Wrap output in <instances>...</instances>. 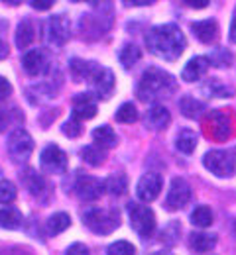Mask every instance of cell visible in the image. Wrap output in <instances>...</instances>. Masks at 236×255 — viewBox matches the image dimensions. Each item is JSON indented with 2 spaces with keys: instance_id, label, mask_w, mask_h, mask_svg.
Wrapping results in <instances>:
<instances>
[{
  "instance_id": "6da1fadb",
  "label": "cell",
  "mask_w": 236,
  "mask_h": 255,
  "mask_svg": "<svg viewBox=\"0 0 236 255\" xmlns=\"http://www.w3.org/2000/svg\"><path fill=\"white\" fill-rule=\"evenodd\" d=\"M148 49L164 61H175L185 51V35L175 24H162L152 28L146 35Z\"/></svg>"
},
{
  "instance_id": "7a4b0ae2",
  "label": "cell",
  "mask_w": 236,
  "mask_h": 255,
  "mask_svg": "<svg viewBox=\"0 0 236 255\" xmlns=\"http://www.w3.org/2000/svg\"><path fill=\"white\" fill-rule=\"evenodd\" d=\"M173 77L158 69V67H150L144 71V75L140 77V83H138V98L148 102V100H156V98H162L164 95H169L173 93Z\"/></svg>"
},
{
  "instance_id": "3957f363",
  "label": "cell",
  "mask_w": 236,
  "mask_h": 255,
  "mask_svg": "<svg viewBox=\"0 0 236 255\" xmlns=\"http://www.w3.org/2000/svg\"><path fill=\"white\" fill-rule=\"evenodd\" d=\"M83 222L87 224L89 230H93L99 236H106L114 232L120 226V212L116 208H87L83 212Z\"/></svg>"
},
{
  "instance_id": "277c9868",
  "label": "cell",
  "mask_w": 236,
  "mask_h": 255,
  "mask_svg": "<svg viewBox=\"0 0 236 255\" xmlns=\"http://www.w3.org/2000/svg\"><path fill=\"white\" fill-rule=\"evenodd\" d=\"M203 165L209 173L221 177V179H231L236 171L235 157L223 149H211L205 153L203 157Z\"/></svg>"
},
{
  "instance_id": "5b68a950",
  "label": "cell",
  "mask_w": 236,
  "mask_h": 255,
  "mask_svg": "<svg viewBox=\"0 0 236 255\" xmlns=\"http://www.w3.org/2000/svg\"><path fill=\"white\" fill-rule=\"evenodd\" d=\"M128 214H130L132 230H134L138 236L150 238V236L156 232V214L152 212V208H148V206H144V204L130 202Z\"/></svg>"
},
{
  "instance_id": "8992f818",
  "label": "cell",
  "mask_w": 236,
  "mask_h": 255,
  "mask_svg": "<svg viewBox=\"0 0 236 255\" xmlns=\"http://www.w3.org/2000/svg\"><path fill=\"white\" fill-rule=\"evenodd\" d=\"M8 155L14 161H26L34 151V139L24 128H16L8 135Z\"/></svg>"
},
{
  "instance_id": "52a82bcc",
  "label": "cell",
  "mask_w": 236,
  "mask_h": 255,
  "mask_svg": "<svg viewBox=\"0 0 236 255\" xmlns=\"http://www.w3.org/2000/svg\"><path fill=\"white\" fill-rule=\"evenodd\" d=\"M205 128L209 131V135L217 141H227L233 135V120L227 112L223 110H215L205 118Z\"/></svg>"
},
{
  "instance_id": "ba28073f",
  "label": "cell",
  "mask_w": 236,
  "mask_h": 255,
  "mask_svg": "<svg viewBox=\"0 0 236 255\" xmlns=\"http://www.w3.org/2000/svg\"><path fill=\"white\" fill-rule=\"evenodd\" d=\"M39 165L45 173H63L67 169V155L63 149H59L57 145L49 143L41 149L39 155Z\"/></svg>"
},
{
  "instance_id": "9c48e42d",
  "label": "cell",
  "mask_w": 236,
  "mask_h": 255,
  "mask_svg": "<svg viewBox=\"0 0 236 255\" xmlns=\"http://www.w3.org/2000/svg\"><path fill=\"white\" fill-rule=\"evenodd\" d=\"M189 198H191L189 183L185 179H181V177H175L171 181V185H169L168 196H166V206L169 210H179L189 202Z\"/></svg>"
},
{
  "instance_id": "30bf717a",
  "label": "cell",
  "mask_w": 236,
  "mask_h": 255,
  "mask_svg": "<svg viewBox=\"0 0 236 255\" xmlns=\"http://www.w3.org/2000/svg\"><path fill=\"white\" fill-rule=\"evenodd\" d=\"M45 35L53 45H63L67 43V39L71 37V24L63 14L51 16L45 24Z\"/></svg>"
},
{
  "instance_id": "8fae6325",
  "label": "cell",
  "mask_w": 236,
  "mask_h": 255,
  "mask_svg": "<svg viewBox=\"0 0 236 255\" xmlns=\"http://www.w3.org/2000/svg\"><path fill=\"white\" fill-rule=\"evenodd\" d=\"M104 183L99 181L97 177H91V175H83L77 179V185H75V192L81 200H87V202H93V200H99L102 194H104Z\"/></svg>"
},
{
  "instance_id": "7c38bea8",
  "label": "cell",
  "mask_w": 236,
  "mask_h": 255,
  "mask_svg": "<svg viewBox=\"0 0 236 255\" xmlns=\"http://www.w3.org/2000/svg\"><path fill=\"white\" fill-rule=\"evenodd\" d=\"M162 185H164V181L158 173H146L136 185V194L142 202H152L162 192Z\"/></svg>"
},
{
  "instance_id": "4fadbf2b",
  "label": "cell",
  "mask_w": 236,
  "mask_h": 255,
  "mask_svg": "<svg viewBox=\"0 0 236 255\" xmlns=\"http://www.w3.org/2000/svg\"><path fill=\"white\" fill-rule=\"evenodd\" d=\"M22 65H24V71L32 77L37 75H43L47 69H49V55L45 49H32V51H26V55L22 57Z\"/></svg>"
},
{
  "instance_id": "5bb4252c",
  "label": "cell",
  "mask_w": 236,
  "mask_h": 255,
  "mask_svg": "<svg viewBox=\"0 0 236 255\" xmlns=\"http://www.w3.org/2000/svg\"><path fill=\"white\" fill-rule=\"evenodd\" d=\"M91 83H93L95 95L99 96V98H102V100H106L108 96L112 95V91H114V75L106 67H99V71L93 75Z\"/></svg>"
},
{
  "instance_id": "9a60e30c",
  "label": "cell",
  "mask_w": 236,
  "mask_h": 255,
  "mask_svg": "<svg viewBox=\"0 0 236 255\" xmlns=\"http://www.w3.org/2000/svg\"><path fill=\"white\" fill-rule=\"evenodd\" d=\"M97 116V102L91 95H77L73 98V118L91 120Z\"/></svg>"
},
{
  "instance_id": "2e32d148",
  "label": "cell",
  "mask_w": 236,
  "mask_h": 255,
  "mask_svg": "<svg viewBox=\"0 0 236 255\" xmlns=\"http://www.w3.org/2000/svg\"><path fill=\"white\" fill-rule=\"evenodd\" d=\"M209 67H211L209 57L197 55V57H193V59H189V61L185 63L183 73H181V79L187 81V83H195V81H199L203 75L209 71Z\"/></svg>"
},
{
  "instance_id": "e0dca14e",
  "label": "cell",
  "mask_w": 236,
  "mask_h": 255,
  "mask_svg": "<svg viewBox=\"0 0 236 255\" xmlns=\"http://www.w3.org/2000/svg\"><path fill=\"white\" fill-rule=\"evenodd\" d=\"M191 30L195 33V37L203 43H213L219 35V26L215 20H199L191 26Z\"/></svg>"
},
{
  "instance_id": "ac0fdd59",
  "label": "cell",
  "mask_w": 236,
  "mask_h": 255,
  "mask_svg": "<svg viewBox=\"0 0 236 255\" xmlns=\"http://www.w3.org/2000/svg\"><path fill=\"white\" fill-rule=\"evenodd\" d=\"M169 120H171L169 110L166 106H160V104H156L154 108H150L148 114H146V126L156 129V131L164 129L169 124Z\"/></svg>"
},
{
  "instance_id": "d6986e66",
  "label": "cell",
  "mask_w": 236,
  "mask_h": 255,
  "mask_svg": "<svg viewBox=\"0 0 236 255\" xmlns=\"http://www.w3.org/2000/svg\"><path fill=\"white\" fill-rule=\"evenodd\" d=\"M197 133L191 129V128H183L177 135H175V147L181 151V153H185V155H191L193 151H195V147H197Z\"/></svg>"
},
{
  "instance_id": "ffe728a7",
  "label": "cell",
  "mask_w": 236,
  "mask_h": 255,
  "mask_svg": "<svg viewBox=\"0 0 236 255\" xmlns=\"http://www.w3.org/2000/svg\"><path fill=\"white\" fill-rule=\"evenodd\" d=\"M71 75L77 81H85V79H93V75L99 71V65L95 61H85V59H71Z\"/></svg>"
},
{
  "instance_id": "44dd1931",
  "label": "cell",
  "mask_w": 236,
  "mask_h": 255,
  "mask_svg": "<svg viewBox=\"0 0 236 255\" xmlns=\"http://www.w3.org/2000/svg\"><path fill=\"white\" fill-rule=\"evenodd\" d=\"M189 246H191V250L197 252V254H207V252H211V250L217 246V236H215V234H205V232L191 234Z\"/></svg>"
},
{
  "instance_id": "7402d4cb",
  "label": "cell",
  "mask_w": 236,
  "mask_h": 255,
  "mask_svg": "<svg viewBox=\"0 0 236 255\" xmlns=\"http://www.w3.org/2000/svg\"><path fill=\"white\" fill-rule=\"evenodd\" d=\"M34 24L30 18H24L18 28H16V47L18 49H26L32 41H34Z\"/></svg>"
},
{
  "instance_id": "603a6c76",
  "label": "cell",
  "mask_w": 236,
  "mask_h": 255,
  "mask_svg": "<svg viewBox=\"0 0 236 255\" xmlns=\"http://www.w3.org/2000/svg\"><path fill=\"white\" fill-rule=\"evenodd\" d=\"M179 110H181V114L185 116V118H199L203 112H205V104H203L201 100H197V98H193V96L185 95L181 100H179Z\"/></svg>"
},
{
  "instance_id": "cb8c5ba5",
  "label": "cell",
  "mask_w": 236,
  "mask_h": 255,
  "mask_svg": "<svg viewBox=\"0 0 236 255\" xmlns=\"http://www.w3.org/2000/svg\"><path fill=\"white\" fill-rule=\"evenodd\" d=\"M93 141H95V145L104 149V147H114L118 143V137L110 126H99L93 131Z\"/></svg>"
},
{
  "instance_id": "d4e9b609",
  "label": "cell",
  "mask_w": 236,
  "mask_h": 255,
  "mask_svg": "<svg viewBox=\"0 0 236 255\" xmlns=\"http://www.w3.org/2000/svg\"><path fill=\"white\" fill-rule=\"evenodd\" d=\"M203 93L209 96H215V98H229V96L235 95V89L229 87V85H225V83L219 81V79H211V81L205 83Z\"/></svg>"
},
{
  "instance_id": "484cf974",
  "label": "cell",
  "mask_w": 236,
  "mask_h": 255,
  "mask_svg": "<svg viewBox=\"0 0 236 255\" xmlns=\"http://www.w3.org/2000/svg\"><path fill=\"white\" fill-rule=\"evenodd\" d=\"M24 222L18 208H0V226L6 230H18Z\"/></svg>"
},
{
  "instance_id": "4316f807",
  "label": "cell",
  "mask_w": 236,
  "mask_h": 255,
  "mask_svg": "<svg viewBox=\"0 0 236 255\" xmlns=\"http://www.w3.org/2000/svg\"><path fill=\"white\" fill-rule=\"evenodd\" d=\"M81 159L85 161L87 165H93V167H99L106 161V151L99 147V145H85L81 149Z\"/></svg>"
},
{
  "instance_id": "83f0119b",
  "label": "cell",
  "mask_w": 236,
  "mask_h": 255,
  "mask_svg": "<svg viewBox=\"0 0 236 255\" xmlns=\"http://www.w3.org/2000/svg\"><path fill=\"white\" fill-rule=\"evenodd\" d=\"M45 226H47V234L49 236H57V234L65 232L69 226H71V218H69V214H65V212H55L53 216L47 218Z\"/></svg>"
},
{
  "instance_id": "f1b7e54d",
  "label": "cell",
  "mask_w": 236,
  "mask_h": 255,
  "mask_svg": "<svg viewBox=\"0 0 236 255\" xmlns=\"http://www.w3.org/2000/svg\"><path fill=\"white\" fill-rule=\"evenodd\" d=\"M140 49L136 47L134 43H126L122 49H120V53H118V59H120V63L124 69H132L138 61H140Z\"/></svg>"
},
{
  "instance_id": "f546056e",
  "label": "cell",
  "mask_w": 236,
  "mask_h": 255,
  "mask_svg": "<svg viewBox=\"0 0 236 255\" xmlns=\"http://www.w3.org/2000/svg\"><path fill=\"white\" fill-rule=\"evenodd\" d=\"M104 189L110 192V194H114V196H120V194H124L126 189H128V181H126L124 175H110L104 181Z\"/></svg>"
},
{
  "instance_id": "4dcf8cb0",
  "label": "cell",
  "mask_w": 236,
  "mask_h": 255,
  "mask_svg": "<svg viewBox=\"0 0 236 255\" xmlns=\"http://www.w3.org/2000/svg\"><path fill=\"white\" fill-rule=\"evenodd\" d=\"M22 181H24L26 189L32 192V194H39V192L43 191V187H45L43 179L39 177V173L34 171V169H28V171L22 175Z\"/></svg>"
},
{
  "instance_id": "1f68e13d",
  "label": "cell",
  "mask_w": 236,
  "mask_h": 255,
  "mask_svg": "<svg viewBox=\"0 0 236 255\" xmlns=\"http://www.w3.org/2000/svg\"><path fill=\"white\" fill-rule=\"evenodd\" d=\"M191 224L199 226V228H209L213 224V210L209 206H197L193 212H191Z\"/></svg>"
},
{
  "instance_id": "d6a6232c",
  "label": "cell",
  "mask_w": 236,
  "mask_h": 255,
  "mask_svg": "<svg viewBox=\"0 0 236 255\" xmlns=\"http://www.w3.org/2000/svg\"><path fill=\"white\" fill-rule=\"evenodd\" d=\"M116 120L120 124H132L138 120V110L132 102H124L118 110H116Z\"/></svg>"
},
{
  "instance_id": "836d02e7",
  "label": "cell",
  "mask_w": 236,
  "mask_h": 255,
  "mask_svg": "<svg viewBox=\"0 0 236 255\" xmlns=\"http://www.w3.org/2000/svg\"><path fill=\"white\" fill-rule=\"evenodd\" d=\"M209 61H213L215 67H231L233 65V55L227 51V49H223V47H219V49H215V53H211V57H209Z\"/></svg>"
},
{
  "instance_id": "e575fe53",
  "label": "cell",
  "mask_w": 236,
  "mask_h": 255,
  "mask_svg": "<svg viewBox=\"0 0 236 255\" xmlns=\"http://www.w3.org/2000/svg\"><path fill=\"white\" fill-rule=\"evenodd\" d=\"M106 255H136V248L130 244V242H114L108 246L106 250Z\"/></svg>"
},
{
  "instance_id": "d590c367",
  "label": "cell",
  "mask_w": 236,
  "mask_h": 255,
  "mask_svg": "<svg viewBox=\"0 0 236 255\" xmlns=\"http://www.w3.org/2000/svg\"><path fill=\"white\" fill-rule=\"evenodd\" d=\"M16 198V187L10 181H0V202L8 204Z\"/></svg>"
},
{
  "instance_id": "8d00e7d4",
  "label": "cell",
  "mask_w": 236,
  "mask_h": 255,
  "mask_svg": "<svg viewBox=\"0 0 236 255\" xmlns=\"http://www.w3.org/2000/svg\"><path fill=\"white\" fill-rule=\"evenodd\" d=\"M61 129H63V133L67 135V137H79L81 135V122L77 120V118H71V120H67L63 126H61Z\"/></svg>"
},
{
  "instance_id": "74e56055",
  "label": "cell",
  "mask_w": 236,
  "mask_h": 255,
  "mask_svg": "<svg viewBox=\"0 0 236 255\" xmlns=\"http://www.w3.org/2000/svg\"><path fill=\"white\" fill-rule=\"evenodd\" d=\"M65 255H89V248L85 244H73Z\"/></svg>"
},
{
  "instance_id": "f35d334b",
  "label": "cell",
  "mask_w": 236,
  "mask_h": 255,
  "mask_svg": "<svg viewBox=\"0 0 236 255\" xmlns=\"http://www.w3.org/2000/svg\"><path fill=\"white\" fill-rule=\"evenodd\" d=\"M10 93H12V85L8 83V79L0 77V100L8 98V95H10Z\"/></svg>"
},
{
  "instance_id": "ab89813d",
  "label": "cell",
  "mask_w": 236,
  "mask_h": 255,
  "mask_svg": "<svg viewBox=\"0 0 236 255\" xmlns=\"http://www.w3.org/2000/svg\"><path fill=\"white\" fill-rule=\"evenodd\" d=\"M30 4H32V8H35V10H49L51 4H55V2L53 0H32Z\"/></svg>"
},
{
  "instance_id": "60d3db41",
  "label": "cell",
  "mask_w": 236,
  "mask_h": 255,
  "mask_svg": "<svg viewBox=\"0 0 236 255\" xmlns=\"http://www.w3.org/2000/svg\"><path fill=\"white\" fill-rule=\"evenodd\" d=\"M10 124V116H8V112H4V110H0V131H4L6 128Z\"/></svg>"
},
{
  "instance_id": "b9f144b4",
  "label": "cell",
  "mask_w": 236,
  "mask_h": 255,
  "mask_svg": "<svg viewBox=\"0 0 236 255\" xmlns=\"http://www.w3.org/2000/svg\"><path fill=\"white\" fill-rule=\"evenodd\" d=\"M183 4H187L189 8H207L211 2H209V0H199V2H191V0H185Z\"/></svg>"
},
{
  "instance_id": "7bdbcfd3",
  "label": "cell",
  "mask_w": 236,
  "mask_h": 255,
  "mask_svg": "<svg viewBox=\"0 0 236 255\" xmlns=\"http://www.w3.org/2000/svg\"><path fill=\"white\" fill-rule=\"evenodd\" d=\"M229 39L236 43V10H235V16H233V22H231V30H229Z\"/></svg>"
},
{
  "instance_id": "ee69618b",
  "label": "cell",
  "mask_w": 236,
  "mask_h": 255,
  "mask_svg": "<svg viewBox=\"0 0 236 255\" xmlns=\"http://www.w3.org/2000/svg\"><path fill=\"white\" fill-rule=\"evenodd\" d=\"M0 255H32L26 250H20V248H14V250H8V252H2Z\"/></svg>"
},
{
  "instance_id": "f6af8a7d",
  "label": "cell",
  "mask_w": 236,
  "mask_h": 255,
  "mask_svg": "<svg viewBox=\"0 0 236 255\" xmlns=\"http://www.w3.org/2000/svg\"><path fill=\"white\" fill-rule=\"evenodd\" d=\"M6 57H8V43L0 39V59H6Z\"/></svg>"
},
{
  "instance_id": "bcb514c9",
  "label": "cell",
  "mask_w": 236,
  "mask_h": 255,
  "mask_svg": "<svg viewBox=\"0 0 236 255\" xmlns=\"http://www.w3.org/2000/svg\"><path fill=\"white\" fill-rule=\"evenodd\" d=\"M124 4H128V6H146V4H152L150 0H126Z\"/></svg>"
},
{
  "instance_id": "7dc6e473",
  "label": "cell",
  "mask_w": 236,
  "mask_h": 255,
  "mask_svg": "<svg viewBox=\"0 0 236 255\" xmlns=\"http://www.w3.org/2000/svg\"><path fill=\"white\" fill-rule=\"evenodd\" d=\"M154 255H169V254H162V252H160V254H154Z\"/></svg>"
}]
</instances>
